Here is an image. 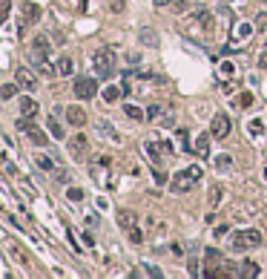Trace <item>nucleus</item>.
Returning a JSON list of instances; mask_svg holds the SVG:
<instances>
[{
	"mask_svg": "<svg viewBox=\"0 0 267 279\" xmlns=\"http://www.w3.org/2000/svg\"><path fill=\"white\" fill-rule=\"evenodd\" d=\"M98 130H104V132H107L109 138H118V132L112 130V124H109V121H101V124H98Z\"/></svg>",
	"mask_w": 267,
	"mask_h": 279,
	"instance_id": "c85d7f7f",
	"label": "nucleus"
},
{
	"mask_svg": "<svg viewBox=\"0 0 267 279\" xmlns=\"http://www.w3.org/2000/svg\"><path fill=\"white\" fill-rule=\"evenodd\" d=\"M124 112H126L129 118H135V121H144V118H147V115H144L138 107H132V104H124Z\"/></svg>",
	"mask_w": 267,
	"mask_h": 279,
	"instance_id": "f3484780",
	"label": "nucleus"
},
{
	"mask_svg": "<svg viewBox=\"0 0 267 279\" xmlns=\"http://www.w3.org/2000/svg\"><path fill=\"white\" fill-rule=\"evenodd\" d=\"M37 164H40L43 170H55V164H52V161H49L46 155H37Z\"/></svg>",
	"mask_w": 267,
	"mask_h": 279,
	"instance_id": "2f4dec72",
	"label": "nucleus"
},
{
	"mask_svg": "<svg viewBox=\"0 0 267 279\" xmlns=\"http://www.w3.org/2000/svg\"><path fill=\"white\" fill-rule=\"evenodd\" d=\"M66 118H69V124L72 127H84L87 124V112H84L81 107H69V110H66Z\"/></svg>",
	"mask_w": 267,
	"mask_h": 279,
	"instance_id": "9d476101",
	"label": "nucleus"
},
{
	"mask_svg": "<svg viewBox=\"0 0 267 279\" xmlns=\"http://www.w3.org/2000/svg\"><path fill=\"white\" fill-rule=\"evenodd\" d=\"M221 193H224V187H218V185L210 187V205H218L221 202Z\"/></svg>",
	"mask_w": 267,
	"mask_h": 279,
	"instance_id": "5701e85b",
	"label": "nucleus"
},
{
	"mask_svg": "<svg viewBox=\"0 0 267 279\" xmlns=\"http://www.w3.org/2000/svg\"><path fill=\"white\" fill-rule=\"evenodd\" d=\"M95 69L101 72V78L112 75V69H115V55H112L109 49H101V52L95 55Z\"/></svg>",
	"mask_w": 267,
	"mask_h": 279,
	"instance_id": "20e7f679",
	"label": "nucleus"
},
{
	"mask_svg": "<svg viewBox=\"0 0 267 279\" xmlns=\"http://www.w3.org/2000/svg\"><path fill=\"white\" fill-rule=\"evenodd\" d=\"M167 3H170V0H155V6H167Z\"/></svg>",
	"mask_w": 267,
	"mask_h": 279,
	"instance_id": "ea45409f",
	"label": "nucleus"
},
{
	"mask_svg": "<svg viewBox=\"0 0 267 279\" xmlns=\"http://www.w3.org/2000/svg\"><path fill=\"white\" fill-rule=\"evenodd\" d=\"M9 9H12V3H9V0H0V23H3V18L9 15Z\"/></svg>",
	"mask_w": 267,
	"mask_h": 279,
	"instance_id": "473e14b6",
	"label": "nucleus"
},
{
	"mask_svg": "<svg viewBox=\"0 0 267 279\" xmlns=\"http://www.w3.org/2000/svg\"><path fill=\"white\" fill-rule=\"evenodd\" d=\"M18 90H20V87H18V84H6V87H3V90H0V95H3V98H12V95L18 93Z\"/></svg>",
	"mask_w": 267,
	"mask_h": 279,
	"instance_id": "cd10ccee",
	"label": "nucleus"
},
{
	"mask_svg": "<svg viewBox=\"0 0 267 279\" xmlns=\"http://www.w3.org/2000/svg\"><path fill=\"white\" fill-rule=\"evenodd\" d=\"M207 259H210V262H213V259L218 262V259H221V253H218V250H213V248H210V250H207Z\"/></svg>",
	"mask_w": 267,
	"mask_h": 279,
	"instance_id": "e433bc0d",
	"label": "nucleus"
},
{
	"mask_svg": "<svg viewBox=\"0 0 267 279\" xmlns=\"http://www.w3.org/2000/svg\"><path fill=\"white\" fill-rule=\"evenodd\" d=\"M144 150H147V155L152 158V161H161V153H158V144H147Z\"/></svg>",
	"mask_w": 267,
	"mask_h": 279,
	"instance_id": "bb28decb",
	"label": "nucleus"
},
{
	"mask_svg": "<svg viewBox=\"0 0 267 279\" xmlns=\"http://www.w3.org/2000/svg\"><path fill=\"white\" fill-rule=\"evenodd\" d=\"M49 135H52V138H63V127L58 124V121H55V115H52V118H49Z\"/></svg>",
	"mask_w": 267,
	"mask_h": 279,
	"instance_id": "6ab92c4d",
	"label": "nucleus"
},
{
	"mask_svg": "<svg viewBox=\"0 0 267 279\" xmlns=\"http://www.w3.org/2000/svg\"><path fill=\"white\" fill-rule=\"evenodd\" d=\"M215 167H218V170H230V167H233V158H230L227 153H224V155H215Z\"/></svg>",
	"mask_w": 267,
	"mask_h": 279,
	"instance_id": "aec40b11",
	"label": "nucleus"
},
{
	"mask_svg": "<svg viewBox=\"0 0 267 279\" xmlns=\"http://www.w3.org/2000/svg\"><path fill=\"white\" fill-rule=\"evenodd\" d=\"M37 110H40V107H37V101H35V98H23V101H20V115L35 118V115H37Z\"/></svg>",
	"mask_w": 267,
	"mask_h": 279,
	"instance_id": "9b49d317",
	"label": "nucleus"
},
{
	"mask_svg": "<svg viewBox=\"0 0 267 279\" xmlns=\"http://www.w3.org/2000/svg\"><path fill=\"white\" fill-rule=\"evenodd\" d=\"M112 12H124V0H112Z\"/></svg>",
	"mask_w": 267,
	"mask_h": 279,
	"instance_id": "4c0bfd02",
	"label": "nucleus"
},
{
	"mask_svg": "<svg viewBox=\"0 0 267 279\" xmlns=\"http://www.w3.org/2000/svg\"><path fill=\"white\" fill-rule=\"evenodd\" d=\"M198 179H201V167H184V170H178L176 176H173L170 190L173 193H187V190H193V185Z\"/></svg>",
	"mask_w": 267,
	"mask_h": 279,
	"instance_id": "f03ea898",
	"label": "nucleus"
},
{
	"mask_svg": "<svg viewBox=\"0 0 267 279\" xmlns=\"http://www.w3.org/2000/svg\"><path fill=\"white\" fill-rule=\"evenodd\" d=\"M40 20V6H35V3H23V15H20V29H26L29 23H37Z\"/></svg>",
	"mask_w": 267,
	"mask_h": 279,
	"instance_id": "6e6552de",
	"label": "nucleus"
},
{
	"mask_svg": "<svg viewBox=\"0 0 267 279\" xmlns=\"http://www.w3.org/2000/svg\"><path fill=\"white\" fill-rule=\"evenodd\" d=\"M69 153H72V158L84 161V158L89 155V141L84 138V135H75V138L69 141Z\"/></svg>",
	"mask_w": 267,
	"mask_h": 279,
	"instance_id": "0eeeda50",
	"label": "nucleus"
},
{
	"mask_svg": "<svg viewBox=\"0 0 267 279\" xmlns=\"http://www.w3.org/2000/svg\"><path fill=\"white\" fill-rule=\"evenodd\" d=\"M118 222H121V227H129V230H132V224H135V213H132V210H121Z\"/></svg>",
	"mask_w": 267,
	"mask_h": 279,
	"instance_id": "2eb2a0df",
	"label": "nucleus"
},
{
	"mask_svg": "<svg viewBox=\"0 0 267 279\" xmlns=\"http://www.w3.org/2000/svg\"><path fill=\"white\" fill-rule=\"evenodd\" d=\"M210 135H215V138H227V135H230V118H227L224 112H215V115H213V121H210Z\"/></svg>",
	"mask_w": 267,
	"mask_h": 279,
	"instance_id": "39448f33",
	"label": "nucleus"
},
{
	"mask_svg": "<svg viewBox=\"0 0 267 279\" xmlns=\"http://www.w3.org/2000/svg\"><path fill=\"white\" fill-rule=\"evenodd\" d=\"M196 155H198V158H207L210 155V135L207 132L196 138Z\"/></svg>",
	"mask_w": 267,
	"mask_h": 279,
	"instance_id": "f8f14e48",
	"label": "nucleus"
},
{
	"mask_svg": "<svg viewBox=\"0 0 267 279\" xmlns=\"http://www.w3.org/2000/svg\"><path fill=\"white\" fill-rule=\"evenodd\" d=\"M55 179H58L60 185H69V176H66L63 170H55Z\"/></svg>",
	"mask_w": 267,
	"mask_h": 279,
	"instance_id": "f704fd0d",
	"label": "nucleus"
},
{
	"mask_svg": "<svg viewBox=\"0 0 267 279\" xmlns=\"http://www.w3.org/2000/svg\"><path fill=\"white\" fill-rule=\"evenodd\" d=\"M66 196H69V202H84V190L81 187H69Z\"/></svg>",
	"mask_w": 267,
	"mask_h": 279,
	"instance_id": "393cba45",
	"label": "nucleus"
},
{
	"mask_svg": "<svg viewBox=\"0 0 267 279\" xmlns=\"http://www.w3.org/2000/svg\"><path fill=\"white\" fill-rule=\"evenodd\" d=\"M221 72H224V75H233V72H236V66L227 61V63H221Z\"/></svg>",
	"mask_w": 267,
	"mask_h": 279,
	"instance_id": "c9c22d12",
	"label": "nucleus"
},
{
	"mask_svg": "<svg viewBox=\"0 0 267 279\" xmlns=\"http://www.w3.org/2000/svg\"><path fill=\"white\" fill-rule=\"evenodd\" d=\"M72 90H75L78 98L89 101V98H95V95H98V81H95V78H78V81L72 84Z\"/></svg>",
	"mask_w": 267,
	"mask_h": 279,
	"instance_id": "7ed1b4c3",
	"label": "nucleus"
},
{
	"mask_svg": "<svg viewBox=\"0 0 267 279\" xmlns=\"http://www.w3.org/2000/svg\"><path fill=\"white\" fill-rule=\"evenodd\" d=\"M118 98H121V90H118V87H107V90H104V101H109V104H115Z\"/></svg>",
	"mask_w": 267,
	"mask_h": 279,
	"instance_id": "412c9836",
	"label": "nucleus"
},
{
	"mask_svg": "<svg viewBox=\"0 0 267 279\" xmlns=\"http://www.w3.org/2000/svg\"><path fill=\"white\" fill-rule=\"evenodd\" d=\"M262 245V230H256V227H247V230H236L233 236H230V250H253Z\"/></svg>",
	"mask_w": 267,
	"mask_h": 279,
	"instance_id": "f257e3e1",
	"label": "nucleus"
},
{
	"mask_svg": "<svg viewBox=\"0 0 267 279\" xmlns=\"http://www.w3.org/2000/svg\"><path fill=\"white\" fill-rule=\"evenodd\" d=\"M259 66H262V69H267V49L262 52V58H259Z\"/></svg>",
	"mask_w": 267,
	"mask_h": 279,
	"instance_id": "58836bf2",
	"label": "nucleus"
},
{
	"mask_svg": "<svg viewBox=\"0 0 267 279\" xmlns=\"http://www.w3.org/2000/svg\"><path fill=\"white\" fill-rule=\"evenodd\" d=\"M58 72H60V75H72V72H75L72 58H60V61H58Z\"/></svg>",
	"mask_w": 267,
	"mask_h": 279,
	"instance_id": "dca6fc26",
	"label": "nucleus"
},
{
	"mask_svg": "<svg viewBox=\"0 0 267 279\" xmlns=\"http://www.w3.org/2000/svg\"><path fill=\"white\" fill-rule=\"evenodd\" d=\"M250 32H253L250 23H241V26L236 29V37H238V40H247V37H250Z\"/></svg>",
	"mask_w": 267,
	"mask_h": 279,
	"instance_id": "a878e982",
	"label": "nucleus"
},
{
	"mask_svg": "<svg viewBox=\"0 0 267 279\" xmlns=\"http://www.w3.org/2000/svg\"><path fill=\"white\" fill-rule=\"evenodd\" d=\"M141 43H144V46H155V43H158L155 32H152V29H141Z\"/></svg>",
	"mask_w": 267,
	"mask_h": 279,
	"instance_id": "a211bd4d",
	"label": "nucleus"
},
{
	"mask_svg": "<svg viewBox=\"0 0 267 279\" xmlns=\"http://www.w3.org/2000/svg\"><path fill=\"white\" fill-rule=\"evenodd\" d=\"M32 52H49V37L46 35H37L32 40Z\"/></svg>",
	"mask_w": 267,
	"mask_h": 279,
	"instance_id": "ddd939ff",
	"label": "nucleus"
},
{
	"mask_svg": "<svg viewBox=\"0 0 267 279\" xmlns=\"http://www.w3.org/2000/svg\"><path fill=\"white\" fill-rule=\"evenodd\" d=\"M15 81H18V87L26 90V93H35V87H37V78H35V72H29V69H18V72H15Z\"/></svg>",
	"mask_w": 267,
	"mask_h": 279,
	"instance_id": "1a4fd4ad",
	"label": "nucleus"
},
{
	"mask_svg": "<svg viewBox=\"0 0 267 279\" xmlns=\"http://www.w3.org/2000/svg\"><path fill=\"white\" fill-rule=\"evenodd\" d=\"M244 277H256L259 274V268H256V262H244V271H241Z\"/></svg>",
	"mask_w": 267,
	"mask_h": 279,
	"instance_id": "c756f323",
	"label": "nucleus"
},
{
	"mask_svg": "<svg viewBox=\"0 0 267 279\" xmlns=\"http://www.w3.org/2000/svg\"><path fill=\"white\" fill-rule=\"evenodd\" d=\"M262 130H265V124H262V118H253V121H250V132H253V135H259Z\"/></svg>",
	"mask_w": 267,
	"mask_h": 279,
	"instance_id": "7c9ffc66",
	"label": "nucleus"
},
{
	"mask_svg": "<svg viewBox=\"0 0 267 279\" xmlns=\"http://www.w3.org/2000/svg\"><path fill=\"white\" fill-rule=\"evenodd\" d=\"M256 26H259L262 32H267V12H262V15L256 18Z\"/></svg>",
	"mask_w": 267,
	"mask_h": 279,
	"instance_id": "72a5a7b5",
	"label": "nucleus"
},
{
	"mask_svg": "<svg viewBox=\"0 0 267 279\" xmlns=\"http://www.w3.org/2000/svg\"><path fill=\"white\" fill-rule=\"evenodd\" d=\"M29 138H32V144H37V147H46V141H49L46 132H40V130H35V127L29 130Z\"/></svg>",
	"mask_w": 267,
	"mask_h": 279,
	"instance_id": "4468645a",
	"label": "nucleus"
},
{
	"mask_svg": "<svg viewBox=\"0 0 267 279\" xmlns=\"http://www.w3.org/2000/svg\"><path fill=\"white\" fill-rule=\"evenodd\" d=\"M236 107H241V110H247V107H253V95L250 93H241L236 98Z\"/></svg>",
	"mask_w": 267,
	"mask_h": 279,
	"instance_id": "4be33fe9",
	"label": "nucleus"
},
{
	"mask_svg": "<svg viewBox=\"0 0 267 279\" xmlns=\"http://www.w3.org/2000/svg\"><path fill=\"white\" fill-rule=\"evenodd\" d=\"M29 63L40 75H55V66L49 63V52H29Z\"/></svg>",
	"mask_w": 267,
	"mask_h": 279,
	"instance_id": "423d86ee",
	"label": "nucleus"
},
{
	"mask_svg": "<svg viewBox=\"0 0 267 279\" xmlns=\"http://www.w3.org/2000/svg\"><path fill=\"white\" fill-rule=\"evenodd\" d=\"M164 112H167L164 104H152V107L147 110V118H158V115H164Z\"/></svg>",
	"mask_w": 267,
	"mask_h": 279,
	"instance_id": "b1692460",
	"label": "nucleus"
}]
</instances>
